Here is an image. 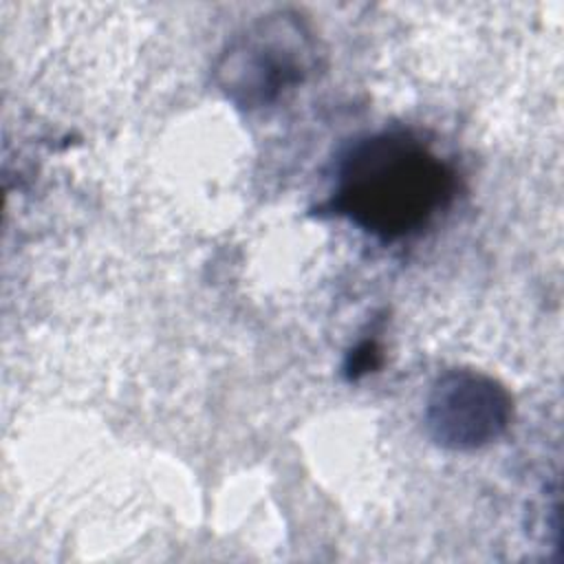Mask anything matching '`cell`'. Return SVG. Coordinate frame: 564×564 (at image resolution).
<instances>
[{"mask_svg":"<svg viewBox=\"0 0 564 564\" xmlns=\"http://www.w3.org/2000/svg\"><path fill=\"white\" fill-rule=\"evenodd\" d=\"M315 62V40L293 11H273L245 26L220 53L214 77L240 108H260L304 82Z\"/></svg>","mask_w":564,"mask_h":564,"instance_id":"2","label":"cell"},{"mask_svg":"<svg viewBox=\"0 0 564 564\" xmlns=\"http://www.w3.org/2000/svg\"><path fill=\"white\" fill-rule=\"evenodd\" d=\"M511 397L489 375L478 370H447L425 401L430 438L454 452H469L500 438L511 423Z\"/></svg>","mask_w":564,"mask_h":564,"instance_id":"3","label":"cell"},{"mask_svg":"<svg viewBox=\"0 0 564 564\" xmlns=\"http://www.w3.org/2000/svg\"><path fill=\"white\" fill-rule=\"evenodd\" d=\"M454 172L408 132H375L344 150L328 209L379 240L419 234L454 198Z\"/></svg>","mask_w":564,"mask_h":564,"instance_id":"1","label":"cell"}]
</instances>
